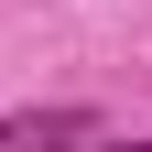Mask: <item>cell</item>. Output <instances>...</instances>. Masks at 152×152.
<instances>
[{
	"label": "cell",
	"mask_w": 152,
	"mask_h": 152,
	"mask_svg": "<svg viewBox=\"0 0 152 152\" xmlns=\"http://www.w3.org/2000/svg\"><path fill=\"white\" fill-rule=\"evenodd\" d=\"M76 141H98V109H22V120H0V152H76Z\"/></svg>",
	"instance_id": "cell-1"
},
{
	"label": "cell",
	"mask_w": 152,
	"mask_h": 152,
	"mask_svg": "<svg viewBox=\"0 0 152 152\" xmlns=\"http://www.w3.org/2000/svg\"><path fill=\"white\" fill-rule=\"evenodd\" d=\"M109 152H152V141H109Z\"/></svg>",
	"instance_id": "cell-2"
}]
</instances>
